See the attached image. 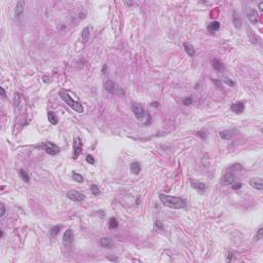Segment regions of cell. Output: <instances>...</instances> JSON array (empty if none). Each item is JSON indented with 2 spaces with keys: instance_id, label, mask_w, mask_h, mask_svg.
<instances>
[{
  "instance_id": "obj_39",
  "label": "cell",
  "mask_w": 263,
  "mask_h": 263,
  "mask_svg": "<svg viewBox=\"0 0 263 263\" xmlns=\"http://www.w3.org/2000/svg\"><path fill=\"white\" fill-rule=\"evenodd\" d=\"M1 96L5 97V91H4V89H1Z\"/></svg>"
},
{
  "instance_id": "obj_22",
  "label": "cell",
  "mask_w": 263,
  "mask_h": 263,
  "mask_svg": "<svg viewBox=\"0 0 263 263\" xmlns=\"http://www.w3.org/2000/svg\"><path fill=\"white\" fill-rule=\"evenodd\" d=\"M184 48H185L186 52L190 57H193L195 55V50L193 48V46L190 44V43H184Z\"/></svg>"
},
{
  "instance_id": "obj_8",
  "label": "cell",
  "mask_w": 263,
  "mask_h": 263,
  "mask_svg": "<svg viewBox=\"0 0 263 263\" xmlns=\"http://www.w3.org/2000/svg\"><path fill=\"white\" fill-rule=\"evenodd\" d=\"M250 185L257 190H262L263 189V179L260 177H255L250 180Z\"/></svg>"
},
{
  "instance_id": "obj_1",
  "label": "cell",
  "mask_w": 263,
  "mask_h": 263,
  "mask_svg": "<svg viewBox=\"0 0 263 263\" xmlns=\"http://www.w3.org/2000/svg\"><path fill=\"white\" fill-rule=\"evenodd\" d=\"M159 200L164 206H167L169 208L172 209H184L186 208V202L181 198V197H177V196H170V195L164 194V193H160L159 194Z\"/></svg>"
},
{
  "instance_id": "obj_19",
  "label": "cell",
  "mask_w": 263,
  "mask_h": 263,
  "mask_svg": "<svg viewBox=\"0 0 263 263\" xmlns=\"http://www.w3.org/2000/svg\"><path fill=\"white\" fill-rule=\"evenodd\" d=\"M213 67H214V69L215 70H217V71H223L224 70V66H223V63L220 61V60H218V59H214L213 60Z\"/></svg>"
},
{
  "instance_id": "obj_24",
  "label": "cell",
  "mask_w": 263,
  "mask_h": 263,
  "mask_svg": "<svg viewBox=\"0 0 263 263\" xmlns=\"http://www.w3.org/2000/svg\"><path fill=\"white\" fill-rule=\"evenodd\" d=\"M220 137L224 140H229L232 137V132L231 131H223L220 133Z\"/></svg>"
},
{
  "instance_id": "obj_27",
  "label": "cell",
  "mask_w": 263,
  "mask_h": 263,
  "mask_svg": "<svg viewBox=\"0 0 263 263\" xmlns=\"http://www.w3.org/2000/svg\"><path fill=\"white\" fill-rule=\"evenodd\" d=\"M91 191H92L93 194L96 195V196L101 193V191H100V189H99V187L96 185V184H93V185L91 186Z\"/></svg>"
},
{
  "instance_id": "obj_15",
  "label": "cell",
  "mask_w": 263,
  "mask_h": 263,
  "mask_svg": "<svg viewBox=\"0 0 263 263\" xmlns=\"http://www.w3.org/2000/svg\"><path fill=\"white\" fill-rule=\"evenodd\" d=\"M104 87H105V89L108 93H110V94H114L115 87H115V83L112 81V80H106L105 84H104Z\"/></svg>"
},
{
  "instance_id": "obj_11",
  "label": "cell",
  "mask_w": 263,
  "mask_h": 263,
  "mask_svg": "<svg viewBox=\"0 0 263 263\" xmlns=\"http://www.w3.org/2000/svg\"><path fill=\"white\" fill-rule=\"evenodd\" d=\"M232 23L236 29L242 28L243 22H242V19H241V16L237 14L236 10H233V12H232Z\"/></svg>"
},
{
  "instance_id": "obj_35",
  "label": "cell",
  "mask_w": 263,
  "mask_h": 263,
  "mask_svg": "<svg viewBox=\"0 0 263 263\" xmlns=\"http://www.w3.org/2000/svg\"><path fill=\"white\" fill-rule=\"evenodd\" d=\"M155 226L157 228H159V229H162V225H161V223H160V221H156V222H155Z\"/></svg>"
},
{
  "instance_id": "obj_37",
  "label": "cell",
  "mask_w": 263,
  "mask_h": 263,
  "mask_svg": "<svg viewBox=\"0 0 263 263\" xmlns=\"http://www.w3.org/2000/svg\"><path fill=\"white\" fill-rule=\"evenodd\" d=\"M232 255H233L232 253H229V254H228V258H227V261H228V262L232 260Z\"/></svg>"
},
{
  "instance_id": "obj_21",
  "label": "cell",
  "mask_w": 263,
  "mask_h": 263,
  "mask_svg": "<svg viewBox=\"0 0 263 263\" xmlns=\"http://www.w3.org/2000/svg\"><path fill=\"white\" fill-rule=\"evenodd\" d=\"M89 33H91V31H89V27H85V28L82 30V32H81V38H82V41H83L84 43L87 42V40H89Z\"/></svg>"
},
{
  "instance_id": "obj_30",
  "label": "cell",
  "mask_w": 263,
  "mask_h": 263,
  "mask_svg": "<svg viewBox=\"0 0 263 263\" xmlns=\"http://www.w3.org/2000/svg\"><path fill=\"white\" fill-rule=\"evenodd\" d=\"M85 159H87V161L89 162V164H95V158H94V156H93V155L87 154V157H85Z\"/></svg>"
},
{
  "instance_id": "obj_9",
  "label": "cell",
  "mask_w": 263,
  "mask_h": 263,
  "mask_svg": "<svg viewBox=\"0 0 263 263\" xmlns=\"http://www.w3.org/2000/svg\"><path fill=\"white\" fill-rule=\"evenodd\" d=\"M235 181V176L232 173H226L222 178H221V183L223 185H230Z\"/></svg>"
},
{
  "instance_id": "obj_32",
  "label": "cell",
  "mask_w": 263,
  "mask_h": 263,
  "mask_svg": "<svg viewBox=\"0 0 263 263\" xmlns=\"http://www.w3.org/2000/svg\"><path fill=\"white\" fill-rule=\"evenodd\" d=\"M224 82H225L227 85H229V87H233V85L235 84V82L233 81L232 79H229V78H227V77L224 78Z\"/></svg>"
},
{
  "instance_id": "obj_23",
  "label": "cell",
  "mask_w": 263,
  "mask_h": 263,
  "mask_svg": "<svg viewBox=\"0 0 263 263\" xmlns=\"http://www.w3.org/2000/svg\"><path fill=\"white\" fill-rule=\"evenodd\" d=\"M20 176H21V178H22V180L23 181H25L26 183H29L30 182V177H29V175L27 174V172L25 171V170H23V169H21L20 170Z\"/></svg>"
},
{
  "instance_id": "obj_38",
  "label": "cell",
  "mask_w": 263,
  "mask_h": 263,
  "mask_svg": "<svg viewBox=\"0 0 263 263\" xmlns=\"http://www.w3.org/2000/svg\"><path fill=\"white\" fill-rule=\"evenodd\" d=\"M197 135H198V136H200V137H202V139H204V137H206V133H204H204H202H202H200V132H198V133H197Z\"/></svg>"
},
{
  "instance_id": "obj_25",
  "label": "cell",
  "mask_w": 263,
  "mask_h": 263,
  "mask_svg": "<svg viewBox=\"0 0 263 263\" xmlns=\"http://www.w3.org/2000/svg\"><path fill=\"white\" fill-rule=\"evenodd\" d=\"M72 178H73V180L75 181V182H77V183H82V182L84 181V178L82 177V175L78 174V173H75V172L72 174Z\"/></svg>"
},
{
  "instance_id": "obj_33",
  "label": "cell",
  "mask_w": 263,
  "mask_h": 263,
  "mask_svg": "<svg viewBox=\"0 0 263 263\" xmlns=\"http://www.w3.org/2000/svg\"><path fill=\"white\" fill-rule=\"evenodd\" d=\"M240 188H242V183H238V182H233L232 183V189L237 190V189H240Z\"/></svg>"
},
{
  "instance_id": "obj_12",
  "label": "cell",
  "mask_w": 263,
  "mask_h": 263,
  "mask_svg": "<svg viewBox=\"0 0 263 263\" xmlns=\"http://www.w3.org/2000/svg\"><path fill=\"white\" fill-rule=\"evenodd\" d=\"M24 8H25V2L24 1H19L16 5V10H14V16L16 18H21L23 16Z\"/></svg>"
},
{
  "instance_id": "obj_13",
  "label": "cell",
  "mask_w": 263,
  "mask_h": 263,
  "mask_svg": "<svg viewBox=\"0 0 263 263\" xmlns=\"http://www.w3.org/2000/svg\"><path fill=\"white\" fill-rule=\"evenodd\" d=\"M63 240L64 243L66 245H71L74 241V235H73V231L71 229H67L64 233V236H63Z\"/></svg>"
},
{
  "instance_id": "obj_6",
  "label": "cell",
  "mask_w": 263,
  "mask_h": 263,
  "mask_svg": "<svg viewBox=\"0 0 263 263\" xmlns=\"http://www.w3.org/2000/svg\"><path fill=\"white\" fill-rule=\"evenodd\" d=\"M246 12H247V16H248L249 21L251 22L253 25H256L259 21V16H258V14H257L256 10H254V8H252V7H248Z\"/></svg>"
},
{
  "instance_id": "obj_4",
  "label": "cell",
  "mask_w": 263,
  "mask_h": 263,
  "mask_svg": "<svg viewBox=\"0 0 263 263\" xmlns=\"http://www.w3.org/2000/svg\"><path fill=\"white\" fill-rule=\"evenodd\" d=\"M82 151V141L80 140V138L76 137L74 138V141H73V158L76 159V158L79 156V154Z\"/></svg>"
},
{
  "instance_id": "obj_36",
  "label": "cell",
  "mask_w": 263,
  "mask_h": 263,
  "mask_svg": "<svg viewBox=\"0 0 263 263\" xmlns=\"http://www.w3.org/2000/svg\"><path fill=\"white\" fill-rule=\"evenodd\" d=\"M107 259H108V260H111V261H117L118 260L117 257H111V256H108L107 257Z\"/></svg>"
},
{
  "instance_id": "obj_28",
  "label": "cell",
  "mask_w": 263,
  "mask_h": 263,
  "mask_svg": "<svg viewBox=\"0 0 263 263\" xmlns=\"http://www.w3.org/2000/svg\"><path fill=\"white\" fill-rule=\"evenodd\" d=\"M263 237V227H260L257 230L256 234H255V240L256 241H260Z\"/></svg>"
},
{
  "instance_id": "obj_31",
  "label": "cell",
  "mask_w": 263,
  "mask_h": 263,
  "mask_svg": "<svg viewBox=\"0 0 263 263\" xmlns=\"http://www.w3.org/2000/svg\"><path fill=\"white\" fill-rule=\"evenodd\" d=\"M192 102H193V100H192V98H191V97H187V98H185L183 100V104H184V105H191V104H192Z\"/></svg>"
},
{
  "instance_id": "obj_10",
  "label": "cell",
  "mask_w": 263,
  "mask_h": 263,
  "mask_svg": "<svg viewBox=\"0 0 263 263\" xmlns=\"http://www.w3.org/2000/svg\"><path fill=\"white\" fill-rule=\"evenodd\" d=\"M190 184H191V187H192L193 189H195V190H197V191H200V192H204V191L207 189L206 184L202 183V182H200V181L191 180Z\"/></svg>"
},
{
  "instance_id": "obj_7",
  "label": "cell",
  "mask_w": 263,
  "mask_h": 263,
  "mask_svg": "<svg viewBox=\"0 0 263 263\" xmlns=\"http://www.w3.org/2000/svg\"><path fill=\"white\" fill-rule=\"evenodd\" d=\"M67 196H68L71 200H74V202H82L85 197L84 195L82 194V193H80L79 191H76V190L68 191Z\"/></svg>"
},
{
  "instance_id": "obj_20",
  "label": "cell",
  "mask_w": 263,
  "mask_h": 263,
  "mask_svg": "<svg viewBox=\"0 0 263 263\" xmlns=\"http://www.w3.org/2000/svg\"><path fill=\"white\" fill-rule=\"evenodd\" d=\"M220 29V23L219 22H212L211 24H209L208 26V30L210 32H216Z\"/></svg>"
},
{
  "instance_id": "obj_29",
  "label": "cell",
  "mask_w": 263,
  "mask_h": 263,
  "mask_svg": "<svg viewBox=\"0 0 263 263\" xmlns=\"http://www.w3.org/2000/svg\"><path fill=\"white\" fill-rule=\"evenodd\" d=\"M60 229H61V226L60 225L59 226H55V227L50 230V235H52V236H56V235L60 232Z\"/></svg>"
},
{
  "instance_id": "obj_5",
  "label": "cell",
  "mask_w": 263,
  "mask_h": 263,
  "mask_svg": "<svg viewBox=\"0 0 263 263\" xmlns=\"http://www.w3.org/2000/svg\"><path fill=\"white\" fill-rule=\"evenodd\" d=\"M132 110L134 112L135 116L137 118H143L144 117V114H145V111H144V108L142 107V105L138 103H132Z\"/></svg>"
},
{
  "instance_id": "obj_18",
  "label": "cell",
  "mask_w": 263,
  "mask_h": 263,
  "mask_svg": "<svg viewBox=\"0 0 263 263\" xmlns=\"http://www.w3.org/2000/svg\"><path fill=\"white\" fill-rule=\"evenodd\" d=\"M47 118H48L49 122H50L52 125H58V123H59V118H58V116H57V115L55 114L54 112H52V111L47 113Z\"/></svg>"
},
{
  "instance_id": "obj_2",
  "label": "cell",
  "mask_w": 263,
  "mask_h": 263,
  "mask_svg": "<svg viewBox=\"0 0 263 263\" xmlns=\"http://www.w3.org/2000/svg\"><path fill=\"white\" fill-rule=\"evenodd\" d=\"M59 96L61 97L62 100H63L72 110L76 111V112H78V113L83 112V110H84L83 105H82L80 102L74 101V100L70 97V95L68 94V92H66V91H61V92L59 93Z\"/></svg>"
},
{
  "instance_id": "obj_3",
  "label": "cell",
  "mask_w": 263,
  "mask_h": 263,
  "mask_svg": "<svg viewBox=\"0 0 263 263\" xmlns=\"http://www.w3.org/2000/svg\"><path fill=\"white\" fill-rule=\"evenodd\" d=\"M39 147L41 148V149H43L47 154L52 155V156H54V155H57L60 152V148L58 147V145H56V144L52 143V142H43V143L40 144Z\"/></svg>"
},
{
  "instance_id": "obj_17",
  "label": "cell",
  "mask_w": 263,
  "mask_h": 263,
  "mask_svg": "<svg viewBox=\"0 0 263 263\" xmlns=\"http://www.w3.org/2000/svg\"><path fill=\"white\" fill-rule=\"evenodd\" d=\"M141 169L142 168H141V164H140V162L134 161L131 164V171H132V173H134L135 175L139 174V173L141 172Z\"/></svg>"
},
{
  "instance_id": "obj_14",
  "label": "cell",
  "mask_w": 263,
  "mask_h": 263,
  "mask_svg": "<svg viewBox=\"0 0 263 263\" xmlns=\"http://www.w3.org/2000/svg\"><path fill=\"white\" fill-rule=\"evenodd\" d=\"M230 109H231L234 113H237V114H238V113H242L243 111L245 110V105L242 103V102H236V103L231 105Z\"/></svg>"
},
{
  "instance_id": "obj_26",
  "label": "cell",
  "mask_w": 263,
  "mask_h": 263,
  "mask_svg": "<svg viewBox=\"0 0 263 263\" xmlns=\"http://www.w3.org/2000/svg\"><path fill=\"white\" fill-rule=\"evenodd\" d=\"M118 227V222L117 220L114 218V217H112V218L109 219V228H111V229H115V228Z\"/></svg>"
},
{
  "instance_id": "obj_41",
  "label": "cell",
  "mask_w": 263,
  "mask_h": 263,
  "mask_svg": "<svg viewBox=\"0 0 263 263\" xmlns=\"http://www.w3.org/2000/svg\"><path fill=\"white\" fill-rule=\"evenodd\" d=\"M125 4H127V5H133V2H125Z\"/></svg>"
},
{
  "instance_id": "obj_34",
  "label": "cell",
  "mask_w": 263,
  "mask_h": 263,
  "mask_svg": "<svg viewBox=\"0 0 263 263\" xmlns=\"http://www.w3.org/2000/svg\"><path fill=\"white\" fill-rule=\"evenodd\" d=\"M0 207H1V214H0V217L2 218V217L5 215V206L3 204H1V206H0Z\"/></svg>"
},
{
  "instance_id": "obj_42",
  "label": "cell",
  "mask_w": 263,
  "mask_h": 263,
  "mask_svg": "<svg viewBox=\"0 0 263 263\" xmlns=\"http://www.w3.org/2000/svg\"><path fill=\"white\" fill-rule=\"evenodd\" d=\"M151 105H152V106H158V103H152Z\"/></svg>"
},
{
  "instance_id": "obj_40",
  "label": "cell",
  "mask_w": 263,
  "mask_h": 263,
  "mask_svg": "<svg viewBox=\"0 0 263 263\" xmlns=\"http://www.w3.org/2000/svg\"><path fill=\"white\" fill-rule=\"evenodd\" d=\"M258 6H259V8H260V10H263V2H260V3H259Z\"/></svg>"
},
{
  "instance_id": "obj_16",
  "label": "cell",
  "mask_w": 263,
  "mask_h": 263,
  "mask_svg": "<svg viewBox=\"0 0 263 263\" xmlns=\"http://www.w3.org/2000/svg\"><path fill=\"white\" fill-rule=\"evenodd\" d=\"M100 245H101L103 248H112L113 242L111 238H109V237H102L101 240H100Z\"/></svg>"
}]
</instances>
